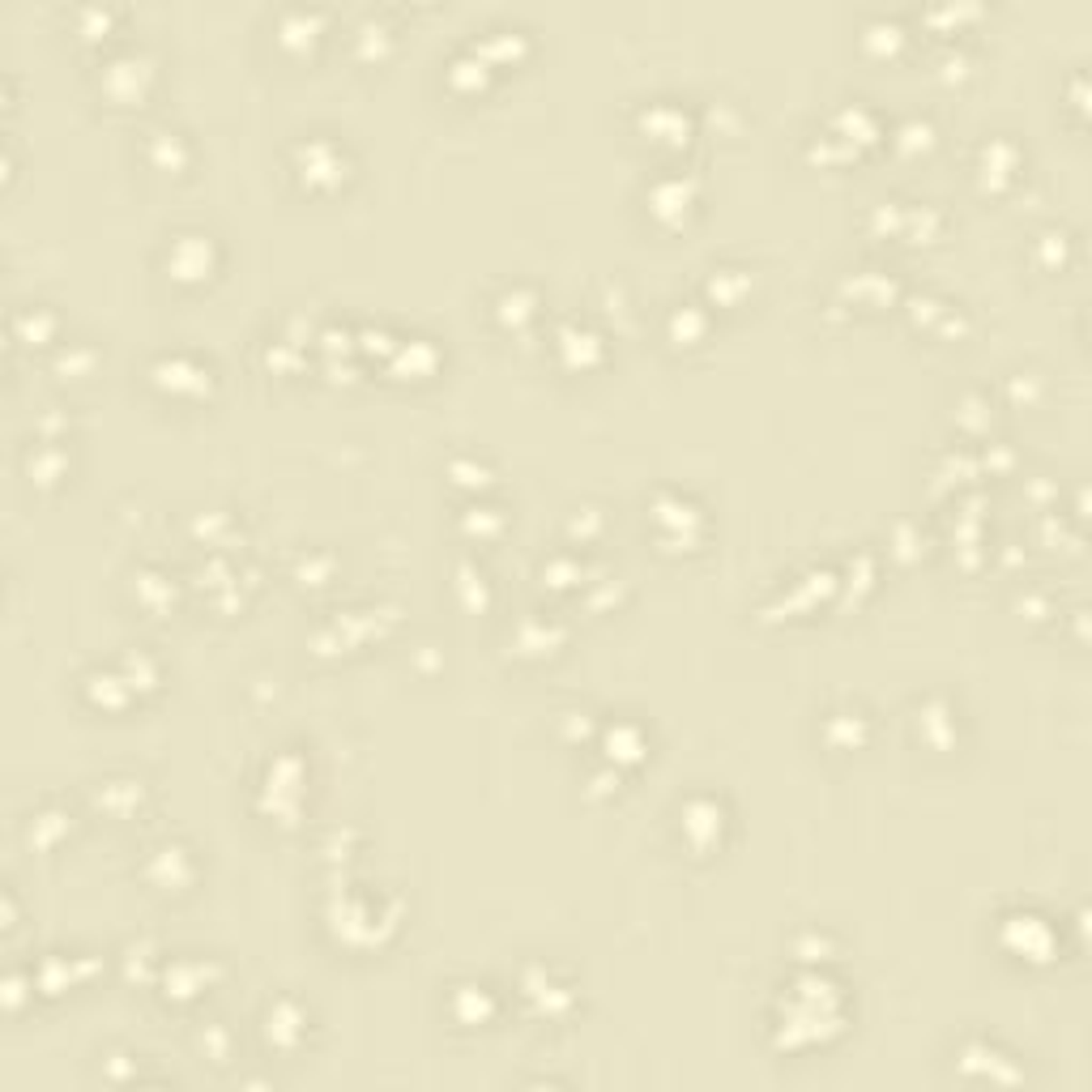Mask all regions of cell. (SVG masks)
Listing matches in <instances>:
<instances>
[{
  "label": "cell",
  "mask_w": 1092,
  "mask_h": 1092,
  "mask_svg": "<svg viewBox=\"0 0 1092 1092\" xmlns=\"http://www.w3.org/2000/svg\"><path fill=\"white\" fill-rule=\"evenodd\" d=\"M47 329H52V316H34V312L18 316V333H22V337H31V342H39Z\"/></svg>",
  "instance_id": "cell-7"
},
{
  "label": "cell",
  "mask_w": 1092,
  "mask_h": 1092,
  "mask_svg": "<svg viewBox=\"0 0 1092 1092\" xmlns=\"http://www.w3.org/2000/svg\"><path fill=\"white\" fill-rule=\"evenodd\" d=\"M56 465H60V457H31V474H39L43 483H52Z\"/></svg>",
  "instance_id": "cell-9"
},
{
  "label": "cell",
  "mask_w": 1092,
  "mask_h": 1092,
  "mask_svg": "<svg viewBox=\"0 0 1092 1092\" xmlns=\"http://www.w3.org/2000/svg\"><path fill=\"white\" fill-rule=\"evenodd\" d=\"M321 26H325V13H307V9H291V13L282 18V26H278V34H282V43H291V47H299V43H312V39L321 34Z\"/></svg>",
  "instance_id": "cell-2"
},
{
  "label": "cell",
  "mask_w": 1092,
  "mask_h": 1092,
  "mask_svg": "<svg viewBox=\"0 0 1092 1092\" xmlns=\"http://www.w3.org/2000/svg\"><path fill=\"white\" fill-rule=\"evenodd\" d=\"M34 832H39V845H47L56 832H65V820H60V815H39V820L31 824V836H34Z\"/></svg>",
  "instance_id": "cell-8"
},
{
  "label": "cell",
  "mask_w": 1092,
  "mask_h": 1092,
  "mask_svg": "<svg viewBox=\"0 0 1092 1092\" xmlns=\"http://www.w3.org/2000/svg\"><path fill=\"white\" fill-rule=\"evenodd\" d=\"M448 77H453L457 86H474V81H483V77H487V65H483V56H478V52H465V56L453 60Z\"/></svg>",
  "instance_id": "cell-5"
},
{
  "label": "cell",
  "mask_w": 1092,
  "mask_h": 1092,
  "mask_svg": "<svg viewBox=\"0 0 1092 1092\" xmlns=\"http://www.w3.org/2000/svg\"><path fill=\"white\" fill-rule=\"evenodd\" d=\"M77 18H81V34H90V39L107 34V26H111V13H107V9H81Z\"/></svg>",
  "instance_id": "cell-6"
},
{
  "label": "cell",
  "mask_w": 1092,
  "mask_h": 1092,
  "mask_svg": "<svg viewBox=\"0 0 1092 1092\" xmlns=\"http://www.w3.org/2000/svg\"><path fill=\"white\" fill-rule=\"evenodd\" d=\"M145 81H150V65L141 60V56H116L111 65L102 68V86H107V95L120 102L137 99L141 90H145Z\"/></svg>",
  "instance_id": "cell-1"
},
{
  "label": "cell",
  "mask_w": 1092,
  "mask_h": 1092,
  "mask_svg": "<svg viewBox=\"0 0 1092 1092\" xmlns=\"http://www.w3.org/2000/svg\"><path fill=\"white\" fill-rule=\"evenodd\" d=\"M900 34H905L900 31V22H892V18H875V22L866 26V47H875V52L888 47V52H892L896 43H900Z\"/></svg>",
  "instance_id": "cell-4"
},
{
  "label": "cell",
  "mask_w": 1092,
  "mask_h": 1092,
  "mask_svg": "<svg viewBox=\"0 0 1092 1092\" xmlns=\"http://www.w3.org/2000/svg\"><path fill=\"white\" fill-rule=\"evenodd\" d=\"M171 265H175V273H180V278H197L201 269L209 265V248L201 243L197 235H184V239L175 243V257H171Z\"/></svg>",
  "instance_id": "cell-3"
}]
</instances>
